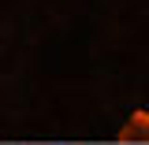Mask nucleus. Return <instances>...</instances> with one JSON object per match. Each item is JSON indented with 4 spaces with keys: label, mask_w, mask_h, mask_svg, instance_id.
I'll list each match as a JSON object with an SVG mask.
<instances>
[{
    "label": "nucleus",
    "mask_w": 149,
    "mask_h": 145,
    "mask_svg": "<svg viewBox=\"0 0 149 145\" xmlns=\"http://www.w3.org/2000/svg\"><path fill=\"white\" fill-rule=\"evenodd\" d=\"M119 142H149V112L146 108L130 112V119L119 127Z\"/></svg>",
    "instance_id": "nucleus-1"
}]
</instances>
